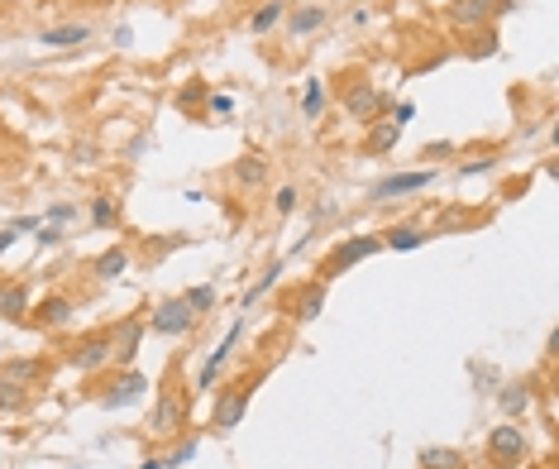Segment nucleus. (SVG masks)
Here are the masks:
<instances>
[{
    "instance_id": "nucleus-1",
    "label": "nucleus",
    "mask_w": 559,
    "mask_h": 469,
    "mask_svg": "<svg viewBox=\"0 0 559 469\" xmlns=\"http://www.w3.org/2000/svg\"><path fill=\"white\" fill-rule=\"evenodd\" d=\"M253 383H263V368H259V374H240V378H230L225 388H220V397L211 402V431L230 436L234 426L244 422L249 397H253Z\"/></svg>"
},
{
    "instance_id": "nucleus-2",
    "label": "nucleus",
    "mask_w": 559,
    "mask_h": 469,
    "mask_svg": "<svg viewBox=\"0 0 559 469\" xmlns=\"http://www.w3.org/2000/svg\"><path fill=\"white\" fill-rule=\"evenodd\" d=\"M373 254H383V234H349V240H340L326 259H320V282L349 273L354 263H364V259H373Z\"/></svg>"
},
{
    "instance_id": "nucleus-3",
    "label": "nucleus",
    "mask_w": 559,
    "mask_h": 469,
    "mask_svg": "<svg viewBox=\"0 0 559 469\" xmlns=\"http://www.w3.org/2000/svg\"><path fill=\"white\" fill-rule=\"evenodd\" d=\"M110 364H115V335L110 330H91L67 349V368H77V374H96V368H110Z\"/></svg>"
},
{
    "instance_id": "nucleus-4",
    "label": "nucleus",
    "mask_w": 559,
    "mask_h": 469,
    "mask_svg": "<svg viewBox=\"0 0 559 469\" xmlns=\"http://www.w3.org/2000/svg\"><path fill=\"white\" fill-rule=\"evenodd\" d=\"M196 321H201V316L186 307V297H163L158 307L148 311V330L167 335V340H186V335L196 330Z\"/></svg>"
},
{
    "instance_id": "nucleus-5",
    "label": "nucleus",
    "mask_w": 559,
    "mask_h": 469,
    "mask_svg": "<svg viewBox=\"0 0 559 469\" xmlns=\"http://www.w3.org/2000/svg\"><path fill=\"white\" fill-rule=\"evenodd\" d=\"M483 450H488V460H493L497 469H512V464L526 460V431H521L516 422H502V426L488 431Z\"/></svg>"
},
{
    "instance_id": "nucleus-6",
    "label": "nucleus",
    "mask_w": 559,
    "mask_h": 469,
    "mask_svg": "<svg viewBox=\"0 0 559 469\" xmlns=\"http://www.w3.org/2000/svg\"><path fill=\"white\" fill-rule=\"evenodd\" d=\"M186 426V393H173L163 388L154 412H148V436H158V441H173V436Z\"/></svg>"
},
{
    "instance_id": "nucleus-7",
    "label": "nucleus",
    "mask_w": 559,
    "mask_h": 469,
    "mask_svg": "<svg viewBox=\"0 0 559 469\" xmlns=\"http://www.w3.org/2000/svg\"><path fill=\"white\" fill-rule=\"evenodd\" d=\"M435 182V168H416V173H393V177H378L373 182V201H397V196H416V192H426Z\"/></svg>"
},
{
    "instance_id": "nucleus-8",
    "label": "nucleus",
    "mask_w": 559,
    "mask_h": 469,
    "mask_svg": "<svg viewBox=\"0 0 559 469\" xmlns=\"http://www.w3.org/2000/svg\"><path fill=\"white\" fill-rule=\"evenodd\" d=\"M497 14H502V0H454V5L445 10V20H450L454 29L473 34V29H488Z\"/></svg>"
},
{
    "instance_id": "nucleus-9",
    "label": "nucleus",
    "mask_w": 559,
    "mask_h": 469,
    "mask_svg": "<svg viewBox=\"0 0 559 469\" xmlns=\"http://www.w3.org/2000/svg\"><path fill=\"white\" fill-rule=\"evenodd\" d=\"M144 388H148V378L129 364V368H120V374L110 378V388L100 393V407H106V412H125L129 402H139V397H144Z\"/></svg>"
},
{
    "instance_id": "nucleus-10",
    "label": "nucleus",
    "mask_w": 559,
    "mask_h": 469,
    "mask_svg": "<svg viewBox=\"0 0 559 469\" xmlns=\"http://www.w3.org/2000/svg\"><path fill=\"white\" fill-rule=\"evenodd\" d=\"M240 335H244V316L234 321L230 330H225V340H220L211 355H206V364H201V374H196V393H211L215 388V378H220V368H225V359L234 355V345H240Z\"/></svg>"
},
{
    "instance_id": "nucleus-11",
    "label": "nucleus",
    "mask_w": 559,
    "mask_h": 469,
    "mask_svg": "<svg viewBox=\"0 0 559 469\" xmlns=\"http://www.w3.org/2000/svg\"><path fill=\"white\" fill-rule=\"evenodd\" d=\"M345 110L354 115V120H373V115L393 110V96L373 91V81H354V87L345 91Z\"/></svg>"
},
{
    "instance_id": "nucleus-12",
    "label": "nucleus",
    "mask_w": 559,
    "mask_h": 469,
    "mask_svg": "<svg viewBox=\"0 0 559 469\" xmlns=\"http://www.w3.org/2000/svg\"><path fill=\"white\" fill-rule=\"evenodd\" d=\"M110 335H115V364L129 368L134 359H139V345H144V321H139V316H129V321L110 326Z\"/></svg>"
},
{
    "instance_id": "nucleus-13",
    "label": "nucleus",
    "mask_w": 559,
    "mask_h": 469,
    "mask_svg": "<svg viewBox=\"0 0 559 469\" xmlns=\"http://www.w3.org/2000/svg\"><path fill=\"white\" fill-rule=\"evenodd\" d=\"M29 321L39 326V330H62L67 321H72V297H62V292H53V297H43L39 307L29 311Z\"/></svg>"
},
{
    "instance_id": "nucleus-14",
    "label": "nucleus",
    "mask_w": 559,
    "mask_h": 469,
    "mask_svg": "<svg viewBox=\"0 0 559 469\" xmlns=\"http://www.w3.org/2000/svg\"><path fill=\"white\" fill-rule=\"evenodd\" d=\"M326 292H330V282L316 278V282H307V288H297V297L287 302V307H292V316L301 326H307V321H316V316L326 311Z\"/></svg>"
},
{
    "instance_id": "nucleus-15",
    "label": "nucleus",
    "mask_w": 559,
    "mask_h": 469,
    "mask_svg": "<svg viewBox=\"0 0 559 469\" xmlns=\"http://www.w3.org/2000/svg\"><path fill=\"white\" fill-rule=\"evenodd\" d=\"M282 20H287V34H292V39H307V34H316L330 20V10L326 5H297L292 14H282Z\"/></svg>"
},
{
    "instance_id": "nucleus-16",
    "label": "nucleus",
    "mask_w": 559,
    "mask_h": 469,
    "mask_svg": "<svg viewBox=\"0 0 559 469\" xmlns=\"http://www.w3.org/2000/svg\"><path fill=\"white\" fill-rule=\"evenodd\" d=\"M43 374H48L43 359H5V364H0V378L20 383V388H39Z\"/></svg>"
},
{
    "instance_id": "nucleus-17",
    "label": "nucleus",
    "mask_w": 559,
    "mask_h": 469,
    "mask_svg": "<svg viewBox=\"0 0 559 469\" xmlns=\"http://www.w3.org/2000/svg\"><path fill=\"white\" fill-rule=\"evenodd\" d=\"M263 182H268V158H263V154H244V158H234V187L259 192Z\"/></svg>"
},
{
    "instance_id": "nucleus-18",
    "label": "nucleus",
    "mask_w": 559,
    "mask_h": 469,
    "mask_svg": "<svg viewBox=\"0 0 559 469\" xmlns=\"http://www.w3.org/2000/svg\"><path fill=\"white\" fill-rule=\"evenodd\" d=\"M497 407L507 412V422H516V416H526L535 407V393H531V383H507V388L497 393Z\"/></svg>"
},
{
    "instance_id": "nucleus-19",
    "label": "nucleus",
    "mask_w": 559,
    "mask_h": 469,
    "mask_svg": "<svg viewBox=\"0 0 559 469\" xmlns=\"http://www.w3.org/2000/svg\"><path fill=\"white\" fill-rule=\"evenodd\" d=\"M91 39V29L87 24H53V29H43L39 34V43L43 48H77V43H87Z\"/></svg>"
},
{
    "instance_id": "nucleus-20",
    "label": "nucleus",
    "mask_w": 559,
    "mask_h": 469,
    "mask_svg": "<svg viewBox=\"0 0 559 469\" xmlns=\"http://www.w3.org/2000/svg\"><path fill=\"white\" fill-rule=\"evenodd\" d=\"M426 240H431V230H421V225H412V221L383 230V249H421Z\"/></svg>"
},
{
    "instance_id": "nucleus-21",
    "label": "nucleus",
    "mask_w": 559,
    "mask_h": 469,
    "mask_svg": "<svg viewBox=\"0 0 559 469\" xmlns=\"http://www.w3.org/2000/svg\"><path fill=\"white\" fill-rule=\"evenodd\" d=\"M125 268H129V249H125V244H110L106 254H100V259L91 263V273H96L100 282H110V278H120Z\"/></svg>"
},
{
    "instance_id": "nucleus-22",
    "label": "nucleus",
    "mask_w": 559,
    "mask_h": 469,
    "mask_svg": "<svg viewBox=\"0 0 559 469\" xmlns=\"http://www.w3.org/2000/svg\"><path fill=\"white\" fill-rule=\"evenodd\" d=\"M0 316H10V321H24L29 316V288L24 282H5V292H0Z\"/></svg>"
},
{
    "instance_id": "nucleus-23",
    "label": "nucleus",
    "mask_w": 559,
    "mask_h": 469,
    "mask_svg": "<svg viewBox=\"0 0 559 469\" xmlns=\"http://www.w3.org/2000/svg\"><path fill=\"white\" fill-rule=\"evenodd\" d=\"M397 134H402V129H397L393 120H373V125H368V139H364L368 154H387V148L397 144Z\"/></svg>"
},
{
    "instance_id": "nucleus-24",
    "label": "nucleus",
    "mask_w": 559,
    "mask_h": 469,
    "mask_svg": "<svg viewBox=\"0 0 559 469\" xmlns=\"http://www.w3.org/2000/svg\"><path fill=\"white\" fill-rule=\"evenodd\" d=\"M282 14H287V5H282V0H263V5L249 14V29H253V34H268L273 24H282Z\"/></svg>"
},
{
    "instance_id": "nucleus-25",
    "label": "nucleus",
    "mask_w": 559,
    "mask_h": 469,
    "mask_svg": "<svg viewBox=\"0 0 559 469\" xmlns=\"http://www.w3.org/2000/svg\"><path fill=\"white\" fill-rule=\"evenodd\" d=\"M464 455L460 450H450V445H426L421 450V469H460Z\"/></svg>"
},
{
    "instance_id": "nucleus-26",
    "label": "nucleus",
    "mask_w": 559,
    "mask_h": 469,
    "mask_svg": "<svg viewBox=\"0 0 559 469\" xmlns=\"http://www.w3.org/2000/svg\"><path fill=\"white\" fill-rule=\"evenodd\" d=\"M91 221L100 230H115V225H120V201H115V196H91Z\"/></svg>"
},
{
    "instance_id": "nucleus-27",
    "label": "nucleus",
    "mask_w": 559,
    "mask_h": 469,
    "mask_svg": "<svg viewBox=\"0 0 559 469\" xmlns=\"http://www.w3.org/2000/svg\"><path fill=\"white\" fill-rule=\"evenodd\" d=\"M320 110H326V81L311 77L307 81V96H301V115H307V120H320Z\"/></svg>"
},
{
    "instance_id": "nucleus-28",
    "label": "nucleus",
    "mask_w": 559,
    "mask_h": 469,
    "mask_svg": "<svg viewBox=\"0 0 559 469\" xmlns=\"http://www.w3.org/2000/svg\"><path fill=\"white\" fill-rule=\"evenodd\" d=\"M182 297H186V307H192L196 316H206V311H215V288H211V282H201V288H186Z\"/></svg>"
},
{
    "instance_id": "nucleus-29",
    "label": "nucleus",
    "mask_w": 559,
    "mask_h": 469,
    "mask_svg": "<svg viewBox=\"0 0 559 469\" xmlns=\"http://www.w3.org/2000/svg\"><path fill=\"white\" fill-rule=\"evenodd\" d=\"M24 397H29V388H20V383H10V378H0V412H20Z\"/></svg>"
},
{
    "instance_id": "nucleus-30",
    "label": "nucleus",
    "mask_w": 559,
    "mask_h": 469,
    "mask_svg": "<svg viewBox=\"0 0 559 469\" xmlns=\"http://www.w3.org/2000/svg\"><path fill=\"white\" fill-rule=\"evenodd\" d=\"M483 53H497L493 24H488V29H473V39H469V58H483Z\"/></svg>"
},
{
    "instance_id": "nucleus-31",
    "label": "nucleus",
    "mask_w": 559,
    "mask_h": 469,
    "mask_svg": "<svg viewBox=\"0 0 559 469\" xmlns=\"http://www.w3.org/2000/svg\"><path fill=\"white\" fill-rule=\"evenodd\" d=\"M278 278H282V263H273V268H268V273H263V278H259V282H253V288L244 292V307H253V302H259V297H263L268 288H273Z\"/></svg>"
},
{
    "instance_id": "nucleus-32",
    "label": "nucleus",
    "mask_w": 559,
    "mask_h": 469,
    "mask_svg": "<svg viewBox=\"0 0 559 469\" xmlns=\"http://www.w3.org/2000/svg\"><path fill=\"white\" fill-rule=\"evenodd\" d=\"M196 455V441H177L173 450H167V460H163V469H182L186 460Z\"/></svg>"
},
{
    "instance_id": "nucleus-33",
    "label": "nucleus",
    "mask_w": 559,
    "mask_h": 469,
    "mask_svg": "<svg viewBox=\"0 0 559 469\" xmlns=\"http://www.w3.org/2000/svg\"><path fill=\"white\" fill-rule=\"evenodd\" d=\"M211 91H206V81H186V87H182V96H177V106H186V110H192V106H201V100H206Z\"/></svg>"
},
{
    "instance_id": "nucleus-34",
    "label": "nucleus",
    "mask_w": 559,
    "mask_h": 469,
    "mask_svg": "<svg viewBox=\"0 0 559 469\" xmlns=\"http://www.w3.org/2000/svg\"><path fill=\"white\" fill-rule=\"evenodd\" d=\"M72 221H77L72 201H53V206H48V225H72Z\"/></svg>"
},
{
    "instance_id": "nucleus-35",
    "label": "nucleus",
    "mask_w": 559,
    "mask_h": 469,
    "mask_svg": "<svg viewBox=\"0 0 559 469\" xmlns=\"http://www.w3.org/2000/svg\"><path fill=\"white\" fill-rule=\"evenodd\" d=\"M387 120H393L397 129H402V125H412V120H416V106H412V100H397V106L387 110Z\"/></svg>"
},
{
    "instance_id": "nucleus-36",
    "label": "nucleus",
    "mask_w": 559,
    "mask_h": 469,
    "mask_svg": "<svg viewBox=\"0 0 559 469\" xmlns=\"http://www.w3.org/2000/svg\"><path fill=\"white\" fill-rule=\"evenodd\" d=\"M297 201H301L297 187H282V192L273 196V206H278V215H292V211H297Z\"/></svg>"
},
{
    "instance_id": "nucleus-37",
    "label": "nucleus",
    "mask_w": 559,
    "mask_h": 469,
    "mask_svg": "<svg viewBox=\"0 0 559 469\" xmlns=\"http://www.w3.org/2000/svg\"><path fill=\"white\" fill-rule=\"evenodd\" d=\"M206 115H234V96L211 91V96H206Z\"/></svg>"
},
{
    "instance_id": "nucleus-38",
    "label": "nucleus",
    "mask_w": 559,
    "mask_h": 469,
    "mask_svg": "<svg viewBox=\"0 0 559 469\" xmlns=\"http://www.w3.org/2000/svg\"><path fill=\"white\" fill-rule=\"evenodd\" d=\"M421 158H454V144L450 139H435V144L421 148Z\"/></svg>"
},
{
    "instance_id": "nucleus-39",
    "label": "nucleus",
    "mask_w": 559,
    "mask_h": 469,
    "mask_svg": "<svg viewBox=\"0 0 559 469\" xmlns=\"http://www.w3.org/2000/svg\"><path fill=\"white\" fill-rule=\"evenodd\" d=\"M493 163H497V158L488 154V158H473V163H464L460 173H464V177H478V173H493Z\"/></svg>"
},
{
    "instance_id": "nucleus-40",
    "label": "nucleus",
    "mask_w": 559,
    "mask_h": 469,
    "mask_svg": "<svg viewBox=\"0 0 559 469\" xmlns=\"http://www.w3.org/2000/svg\"><path fill=\"white\" fill-rule=\"evenodd\" d=\"M10 230L14 234H33V230H39V215H20V221H10Z\"/></svg>"
},
{
    "instance_id": "nucleus-41",
    "label": "nucleus",
    "mask_w": 559,
    "mask_h": 469,
    "mask_svg": "<svg viewBox=\"0 0 559 469\" xmlns=\"http://www.w3.org/2000/svg\"><path fill=\"white\" fill-rule=\"evenodd\" d=\"M39 244H62V225H43L39 230Z\"/></svg>"
},
{
    "instance_id": "nucleus-42",
    "label": "nucleus",
    "mask_w": 559,
    "mask_h": 469,
    "mask_svg": "<svg viewBox=\"0 0 559 469\" xmlns=\"http://www.w3.org/2000/svg\"><path fill=\"white\" fill-rule=\"evenodd\" d=\"M14 240H20V234H14V230H0V254H5V249H10Z\"/></svg>"
},
{
    "instance_id": "nucleus-43",
    "label": "nucleus",
    "mask_w": 559,
    "mask_h": 469,
    "mask_svg": "<svg viewBox=\"0 0 559 469\" xmlns=\"http://www.w3.org/2000/svg\"><path fill=\"white\" fill-rule=\"evenodd\" d=\"M139 469H163V460H144Z\"/></svg>"
},
{
    "instance_id": "nucleus-44",
    "label": "nucleus",
    "mask_w": 559,
    "mask_h": 469,
    "mask_svg": "<svg viewBox=\"0 0 559 469\" xmlns=\"http://www.w3.org/2000/svg\"><path fill=\"white\" fill-rule=\"evenodd\" d=\"M10 5H14V0H0V10H10Z\"/></svg>"
},
{
    "instance_id": "nucleus-45",
    "label": "nucleus",
    "mask_w": 559,
    "mask_h": 469,
    "mask_svg": "<svg viewBox=\"0 0 559 469\" xmlns=\"http://www.w3.org/2000/svg\"><path fill=\"white\" fill-rule=\"evenodd\" d=\"M0 292H5V282H0Z\"/></svg>"
}]
</instances>
